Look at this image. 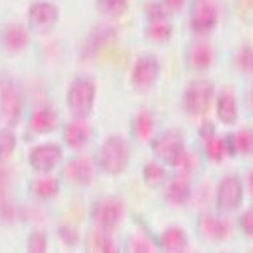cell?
Returning a JSON list of instances; mask_svg holds the SVG:
<instances>
[{
  "mask_svg": "<svg viewBox=\"0 0 253 253\" xmlns=\"http://www.w3.org/2000/svg\"><path fill=\"white\" fill-rule=\"evenodd\" d=\"M151 148L162 163L181 171L179 175L185 177V172L193 170V160L186 151L185 138L179 130L170 129L158 135L151 142Z\"/></svg>",
  "mask_w": 253,
  "mask_h": 253,
  "instance_id": "6da1fadb",
  "label": "cell"
},
{
  "mask_svg": "<svg viewBox=\"0 0 253 253\" xmlns=\"http://www.w3.org/2000/svg\"><path fill=\"white\" fill-rule=\"evenodd\" d=\"M96 162L101 170L108 175L122 174L130 162V147L121 135H111L106 138L97 151Z\"/></svg>",
  "mask_w": 253,
  "mask_h": 253,
  "instance_id": "7a4b0ae2",
  "label": "cell"
},
{
  "mask_svg": "<svg viewBox=\"0 0 253 253\" xmlns=\"http://www.w3.org/2000/svg\"><path fill=\"white\" fill-rule=\"evenodd\" d=\"M67 108L76 119H86L96 101V84L88 77H80L71 84L66 96Z\"/></svg>",
  "mask_w": 253,
  "mask_h": 253,
  "instance_id": "3957f363",
  "label": "cell"
},
{
  "mask_svg": "<svg viewBox=\"0 0 253 253\" xmlns=\"http://www.w3.org/2000/svg\"><path fill=\"white\" fill-rule=\"evenodd\" d=\"M215 96V85L210 80H194L189 84L182 96L183 110L194 115L200 117L208 112Z\"/></svg>",
  "mask_w": 253,
  "mask_h": 253,
  "instance_id": "277c9868",
  "label": "cell"
},
{
  "mask_svg": "<svg viewBox=\"0 0 253 253\" xmlns=\"http://www.w3.org/2000/svg\"><path fill=\"white\" fill-rule=\"evenodd\" d=\"M24 111V94L11 77H0V114L7 124L17 125Z\"/></svg>",
  "mask_w": 253,
  "mask_h": 253,
  "instance_id": "5b68a950",
  "label": "cell"
},
{
  "mask_svg": "<svg viewBox=\"0 0 253 253\" xmlns=\"http://www.w3.org/2000/svg\"><path fill=\"white\" fill-rule=\"evenodd\" d=\"M92 220L97 229L112 230L117 227L125 215V204L117 197H103L94 203Z\"/></svg>",
  "mask_w": 253,
  "mask_h": 253,
  "instance_id": "8992f818",
  "label": "cell"
},
{
  "mask_svg": "<svg viewBox=\"0 0 253 253\" xmlns=\"http://www.w3.org/2000/svg\"><path fill=\"white\" fill-rule=\"evenodd\" d=\"M219 21L218 7L213 0H193L190 7V26L194 33L210 35Z\"/></svg>",
  "mask_w": 253,
  "mask_h": 253,
  "instance_id": "52a82bcc",
  "label": "cell"
},
{
  "mask_svg": "<svg viewBox=\"0 0 253 253\" xmlns=\"http://www.w3.org/2000/svg\"><path fill=\"white\" fill-rule=\"evenodd\" d=\"M160 74V63L152 53L141 55L131 69L130 80L135 88L145 90L155 85Z\"/></svg>",
  "mask_w": 253,
  "mask_h": 253,
  "instance_id": "ba28073f",
  "label": "cell"
},
{
  "mask_svg": "<svg viewBox=\"0 0 253 253\" xmlns=\"http://www.w3.org/2000/svg\"><path fill=\"white\" fill-rule=\"evenodd\" d=\"M244 200V189L240 177L226 175L219 182L216 190V206L219 211L233 212L238 210Z\"/></svg>",
  "mask_w": 253,
  "mask_h": 253,
  "instance_id": "9c48e42d",
  "label": "cell"
},
{
  "mask_svg": "<svg viewBox=\"0 0 253 253\" xmlns=\"http://www.w3.org/2000/svg\"><path fill=\"white\" fill-rule=\"evenodd\" d=\"M63 159L62 148L58 144H42L29 153V165L37 172L48 174Z\"/></svg>",
  "mask_w": 253,
  "mask_h": 253,
  "instance_id": "30bf717a",
  "label": "cell"
},
{
  "mask_svg": "<svg viewBox=\"0 0 253 253\" xmlns=\"http://www.w3.org/2000/svg\"><path fill=\"white\" fill-rule=\"evenodd\" d=\"M59 11L58 8L45 1L35 3L29 8V24L30 28L36 33H48L58 22Z\"/></svg>",
  "mask_w": 253,
  "mask_h": 253,
  "instance_id": "8fae6325",
  "label": "cell"
},
{
  "mask_svg": "<svg viewBox=\"0 0 253 253\" xmlns=\"http://www.w3.org/2000/svg\"><path fill=\"white\" fill-rule=\"evenodd\" d=\"M62 172L69 182L80 186H88L94 179V166L88 158L70 159L65 165Z\"/></svg>",
  "mask_w": 253,
  "mask_h": 253,
  "instance_id": "7c38bea8",
  "label": "cell"
},
{
  "mask_svg": "<svg viewBox=\"0 0 253 253\" xmlns=\"http://www.w3.org/2000/svg\"><path fill=\"white\" fill-rule=\"evenodd\" d=\"M93 137V130L85 119L71 121L65 126L63 140L71 149H83L88 145Z\"/></svg>",
  "mask_w": 253,
  "mask_h": 253,
  "instance_id": "4fadbf2b",
  "label": "cell"
},
{
  "mask_svg": "<svg viewBox=\"0 0 253 253\" xmlns=\"http://www.w3.org/2000/svg\"><path fill=\"white\" fill-rule=\"evenodd\" d=\"M197 229L204 238L215 242L224 241L230 234L229 224L212 213H201L197 219Z\"/></svg>",
  "mask_w": 253,
  "mask_h": 253,
  "instance_id": "5bb4252c",
  "label": "cell"
},
{
  "mask_svg": "<svg viewBox=\"0 0 253 253\" xmlns=\"http://www.w3.org/2000/svg\"><path fill=\"white\" fill-rule=\"evenodd\" d=\"M213 62V51L206 42H193L185 53V63L190 70L204 71Z\"/></svg>",
  "mask_w": 253,
  "mask_h": 253,
  "instance_id": "9a60e30c",
  "label": "cell"
},
{
  "mask_svg": "<svg viewBox=\"0 0 253 253\" xmlns=\"http://www.w3.org/2000/svg\"><path fill=\"white\" fill-rule=\"evenodd\" d=\"M192 188L188 177L178 174L171 181H166L163 185V197L171 206H183L190 199Z\"/></svg>",
  "mask_w": 253,
  "mask_h": 253,
  "instance_id": "2e32d148",
  "label": "cell"
},
{
  "mask_svg": "<svg viewBox=\"0 0 253 253\" xmlns=\"http://www.w3.org/2000/svg\"><path fill=\"white\" fill-rule=\"evenodd\" d=\"M58 124V115L49 107H40L30 115L28 127L30 133L37 135L51 133Z\"/></svg>",
  "mask_w": 253,
  "mask_h": 253,
  "instance_id": "e0dca14e",
  "label": "cell"
},
{
  "mask_svg": "<svg viewBox=\"0 0 253 253\" xmlns=\"http://www.w3.org/2000/svg\"><path fill=\"white\" fill-rule=\"evenodd\" d=\"M3 45L8 52H19L29 42V33L22 25L12 24L6 26L1 35Z\"/></svg>",
  "mask_w": 253,
  "mask_h": 253,
  "instance_id": "ac0fdd59",
  "label": "cell"
},
{
  "mask_svg": "<svg viewBox=\"0 0 253 253\" xmlns=\"http://www.w3.org/2000/svg\"><path fill=\"white\" fill-rule=\"evenodd\" d=\"M159 242L160 248L166 252H185V249L188 248V234L181 227L172 226V227H169L162 233Z\"/></svg>",
  "mask_w": 253,
  "mask_h": 253,
  "instance_id": "d6986e66",
  "label": "cell"
},
{
  "mask_svg": "<svg viewBox=\"0 0 253 253\" xmlns=\"http://www.w3.org/2000/svg\"><path fill=\"white\" fill-rule=\"evenodd\" d=\"M227 152L230 156H236V155H252L253 151V134L252 130L242 129L238 133L227 135L224 138Z\"/></svg>",
  "mask_w": 253,
  "mask_h": 253,
  "instance_id": "ffe728a7",
  "label": "cell"
},
{
  "mask_svg": "<svg viewBox=\"0 0 253 253\" xmlns=\"http://www.w3.org/2000/svg\"><path fill=\"white\" fill-rule=\"evenodd\" d=\"M216 114L219 121L227 126H233L237 124L238 119V108L234 94L231 92L224 90L219 94L218 103H216Z\"/></svg>",
  "mask_w": 253,
  "mask_h": 253,
  "instance_id": "44dd1931",
  "label": "cell"
},
{
  "mask_svg": "<svg viewBox=\"0 0 253 253\" xmlns=\"http://www.w3.org/2000/svg\"><path fill=\"white\" fill-rule=\"evenodd\" d=\"M86 252L90 253H112L115 252V244L108 230L96 229L90 233L85 242Z\"/></svg>",
  "mask_w": 253,
  "mask_h": 253,
  "instance_id": "7402d4cb",
  "label": "cell"
},
{
  "mask_svg": "<svg viewBox=\"0 0 253 253\" xmlns=\"http://www.w3.org/2000/svg\"><path fill=\"white\" fill-rule=\"evenodd\" d=\"M30 192L40 200H49L59 194V181L52 177L37 178L30 185Z\"/></svg>",
  "mask_w": 253,
  "mask_h": 253,
  "instance_id": "603a6c76",
  "label": "cell"
},
{
  "mask_svg": "<svg viewBox=\"0 0 253 253\" xmlns=\"http://www.w3.org/2000/svg\"><path fill=\"white\" fill-rule=\"evenodd\" d=\"M145 36L148 40L158 44H165L172 36V26L167 19H158L148 22L145 28Z\"/></svg>",
  "mask_w": 253,
  "mask_h": 253,
  "instance_id": "cb8c5ba5",
  "label": "cell"
},
{
  "mask_svg": "<svg viewBox=\"0 0 253 253\" xmlns=\"http://www.w3.org/2000/svg\"><path fill=\"white\" fill-rule=\"evenodd\" d=\"M142 179L148 188H160L167 181V171L156 162H148L142 170Z\"/></svg>",
  "mask_w": 253,
  "mask_h": 253,
  "instance_id": "d4e9b609",
  "label": "cell"
},
{
  "mask_svg": "<svg viewBox=\"0 0 253 253\" xmlns=\"http://www.w3.org/2000/svg\"><path fill=\"white\" fill-rule=\"evenodd\" d=\"M114 36H115V30L112 29V28H110V26H99L90 35L89 40L85 44L86 52L94 53L97 49H100L103 45H106Z\"/></svg>",
  "mask_w": 253,
  "mask_h": 253,
  "instance_id": "484cf974",
  "label": "cell"
},
{
  "mask_svg": "<svg viewBox=\"0 0 253 253\" xmlns=\"http://www.w3.org/2000/svg\"><path fill=\"white\" fill-rule=\"evenodd\" d=\"M131 129L137 138L140 140H148L153 131V118L148 112H140L137 114L133 122H131Z\"/></svg>",
  "mask_w": 253,
  "mask_h": 253,
  "instance_id": "4316f807",
  "label": "cell"
},
{
  "mask_svg": "<svg viewBox=\"0 0 253 253\" xmlns=\"http://www.w3.org/2000/svg\"><path fill=\"white\" fill-rule=\"evenodd\" d=\"M204 147H206L208 158L213 162H216V163H220L226 156H229L224 138H218L216 135H213L211 138L204 140Z\"/></svg>",
  "mask_w": 253,
  "mask_h": 253,
  "instance_id": "83f0119b",
  "label": "cell"
},
{
  "mask_svg": "<svg viewBox=\"0 0 253 253\" xmlns=\"http://www.w3.org/2000/svg\"><path fill=\"white\" fill-rule=\"evenodd\" d=\"M97 8L106 17H122L127 10V0H97Z\"/></svg>",
  "mask_w": 253,
  "mask_h": 253,
  "instance_id": "f1b7e54d",
  "label": "cell"
},
{
  "mask_svg": "<svg viewBox=\"0 0 253 253\" xmlns=\"http://www.w3.org/2000/svg\"><path fill=\"white\" fill-rule=\"evenodd\" d=\"M17 148V137L11 130L0 131V163H4L12 156Z\"/></svg>",
  "mask_w": 253,
  "mask_h": 253,
  "instance_id": "f546056e",
  "label": "cell"
},
{
  "mask_svg": "<svg viewBox=\"0 0 253 253\" xmlns=\"http://www.w3.org/2000/svg\"><path fill=\"white\" fill-rule=\"evenodd\" d=\"M48 237L42 230H36L26 241V252L29 253H44L47 252Z\"/></svg>",
  "mask_w": 253,
  "mask_h": 253,
  "instance_id": "4dcf8cb0",
  "label": "cell"
},
{
  "mask_svg": "<svg viewBox=\"0 0 253 253\" xmlns=\"http://www.w3.org/2000/svg\"><path fill=\"white\" fill-rule=\"evenodd\" d=\"M252 63H253V56H252V47L245 45L242 47L234 56V65L238 70L244 73V74H251L252 73Z\"/></svg>",
  "mask_w": 253,
  "mask_h": 253,
  "instance_id": "1f68e13d",
  "label": "cell"
},
{
  "mask_svg": "<svg viewBox=\"0 0 253 253\" xmlns=\"http://www.w3.org/2000/svg\"><path fill=\"white\" fill-rule=\"evenodd\" d=\"M58 236L62 240V242L67 245V247H76L78 241H80V234L74 226L70 224H62L58 229Z\"/></svg>",
  "mask_w": 253,
  "mask_h": 253,
  "instance_id": "d6a6232c",
  "label": "cell"
},
{
  "mask_svg": "<svg viewBox=\"0 0 253 253\" xmlns=\"http://www.w3.org/2000/svg\"><path fill=\"white\" fill-rule=\"evenodd\" d=\"M129 252L133 253H151L155 252V247L144 237H133L127 244Z\"/></svg>",
  "mask_w": 253,
  "mask_h": 253,
  "instance_id": "836d02e7",
  "label": "cell"
},
{
  "mask_svg": "<svg viewBox=\"0 0 253 253\" xmlns=\"http://www.w3.org/2000/svg\"><path fill=\"white\" fill-rule=\"evenodd\" d=\"M169 12L166 11L162 3H149L145 7V17L148 22L151 21H158V19H166Z\"/></svg>",
  "mask_w": 253,
  "mask_h": 253,
  "instance_id": "e575fe53",
  "label": "cell"
},
{
  "mask_svg": "<svg viewBox=\"0 0 253 253\" xmlns=\"http://www.w3.org/2000/svg\"><path fill=\"white\" fill-rule=\"evenodd\" d=\"M238 223H240V226H241L242 231H244V233H245L248 237H251V238H252V236H253V211H252V208L242 213Z\"/></svg>",
  "mask_w": 253,
  "mask_h": 253,
  "instance_id": "d590c367",
  "label": "cell"
},
{
  "mask_svg": "<svg viewBox=\"0 0 253 253\" xmlns=\"http://www.w3.org/2000/svg\"><path fill=\"white\" fill-rule=\"evenodd\" d=\"M186 0H163V7L167 12H178L185 4Z\"/></svg>",
  "mask_w": 253,
  "mask_h": 253,
  "instance_id": "8d00e7d4",
  "label": "cell"
},
{
  "mask_svg": "<svg viewBox=\"0 0 253 253\" xmlns=\"http://www.w3.org/2000/svg\"><path fill=\"white\" fill-rule=\"evenodd\" d=\"M200 135L201 138H203V141L207 140V138H211L213 135H216L215 134V126H213V124H211L210 121H206L204 124L201 125Z\"/></svg>",
  "mask_w": 253,
  "mask_h": 253,
  "instance_id": "74e56055",
  "label": "cell"
}]
</instances>
